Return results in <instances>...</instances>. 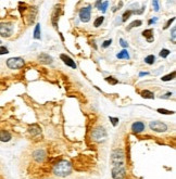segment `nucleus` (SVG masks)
Returning <instances> with one entry per match:
<instances>
[{
  "label": "nucleus",
  "mask_w": 176,
  "mask_h": 179,
  "mask_svg": "<svg viewBox=\"0 0 176 179\" xmlns=\"http://www.w3.org/2000/svg\"><path fill=\"white\" fill-rule=\"evenodd\" d=\"M53 173L59 177H67L72 173V165L67 161H61L53 167Z\"/></svg>",
  "instance_id": "1"
},
{
  "label": "nucleus",
  "mask_w": 176,
  "mask_h": 179,
  "mask_svg": "<svg viewBox=\"0 0 176 179\" xmlns=\"http://www.w3.org/2000/svg\"><path fill=\"white\" fill-rule=\"evenodd\" d=\"M124 160H125V154L122 149H116L112 152L111 163L113 165V167L124 166Z\"/></svg>",
  "instance_id": "2"
},
{
  "label": "nucleus",
  "mask_w": 176,
  "mask_h": 179,
  "mask_svg": "<svg viewBox=\"0 0 176 179\" xmlns=\"http://www.w3.org/2000/svg\"><path fill=\"white\" fill-rule=\"evenodd\" d=\"M91 138H92V140L97 141V142L104 141L105 138H107V130H105L103 127L95 128L91 132Z\"/></svg>",
  "instance_id": "3"
},
{
  "label": "nucleus",
  "mask_w": 176,
  "mask_h": 179,
  "mask_svg": "<svg viewBox=\"0 0 176 179\" xmlns=\"http://www.w3.org/2000/svg\"><path fill=\"white\" fill-rule=\"evenodd\" d=\"M25 64L24 60L22 58H10L7 60V66L11 70H19L22 68Z\"/></svg>",
  "instance_id": "4"
},
{
  "label": "nucleus",
  "mask_w": 176,
  "mask_h": 179,
  "mask_svg": "<svg viewBox=\"0 0 176 179\" xmlns=\"http://www.w3.org/2000/svg\"><path fill=\"white\" fill-rule=\"evenodd\" d=\"M13 34V25L10 22H4L0 24V35L4 38H8Z\"/></svg>",
  "instance_id": "5"
},
{
  "label": "nucleus",
  "mask_w": 176,
  "mask_h": 179,
  "mask_svg": "<svg viewBox=\"0 0 176 179\" xmlns=\"http://www.w3.org/2000/svg\"><path fill=\"white\" fill-rule=\"evenodd\" d=\"M149 127H150V129H152L153 131H157V132H164L168 129V126L160 121L151 122V123L149 124Z\"/></svg>",
  "instance_id": "6"
},
{
  "label": "nucleus",
  "mask_w": 176,
  "mask_h": 179,
  "mask_svg": "<svg viewBox=\"0 0 176 179\" xmlns=\"http://www.w3.org/2000/svg\"><path fill=\"white\" fill-rule=\"evenodd\" d=\"M125 176H126V169H125L124 166L112 168V177H113V179H124Z\"/></svg>",
  "instance_id": "7"
},
{
  "label": "nucleus",
  "mask_w": 176,
  "mask_h": 179,
  "mask_svg": "<svg viewBox=\"0 0 176 179\" xmlns=\"http://www.w3.org/2000/svg\"><path fill=\"white\" fill-rule=\"evenodd\" d=\"M90 12H91V7H90V6L81 9V11H80L81 21L84 22V23H87V22L90 20Z\"/></svg>",
  "instance_id": "8"
},
{
  "label": "nucleus",
  "mask_w": 176,
  "mask_h": 179,
  "mask_svg": "<svg viewBox=\"0 0 176 179\" xmlns=\"http://www.w3.org/2000/svg\"><path fill=\"white\" fill-rule=\"evenodd\" d=\"M33 158H34V160L36 161V162L41 163L44 162V160H45L46 158V152L44 151V150H36V151L33 153Z\"/></svg>",
  "instance_id": "9"
},
{
  "label": "nucleus",
  "mask_w": 176,
  "mask_h": 179,
  "mask_svg": "<svg viewBox=\"0 0 176 179\" xmlns=\"http://www.w3.org/2000/svg\"><path fill=\"white\" fill-rule=\"evenodd\" d=\"M144 129H145V124L142 123V122H136V123H134L133 125H132V130H133V132H135V134H139V132H141Z\"/></svg>",
  "instance_id": "10"
},
{
  "label": "nucleus",
  "mask_w": 176,
  "mask_h": 179,
  "mask_svg": "<svg viewBox=\"0 0 176 179\" xmlns=\"http://www.w3.org/2000/svg\"><path fill=\"white\" fill-rule=\"evenodd\" d=\"M38 60L43 64H50L52 63V58L47 53H40L38 56Z\"/></svg>",
  "instance_id": "11"
},
{
  "label": "nucleus",
  "mask_w": 176,
  "mask_h": 179,
  "mask_svg": "<svg viewBox=\"0 0 176 179\" xmlns=\"http://www.w3.org/2000/svg\"><path fill=\"white\" fill-rule=\"evenodd\" d=\"M28 132H30L32 136H38V135H40L41 132V129L40 127H39L38 125H36V124H33V125L30 126V128H28Z\"/></svg>",
  "instance_id": "12"
},
{
  "label": "nucleus",
  "mask_w": 176,
  "mask_h": 179,
  "mask_svg": "<svg viewBox=\"0 0 176 179\" xmlns=\"http://www.w3.org/2000/svg\"><path fill=\"white\" fill-rule=\"evenodd\" d=\"M61 59H62V61L64 62L65 64H67V66H70V67L72 68H76V64L75 62L73 61L70 57H67V54H61Z\"/></svg>",
  "instance_id": "13"
},
{
  "label": "nucleus",
  "mask_w": 176,
  "mask_h": 179,
  "mask_svg": "<svg viewBox=\"0 0 176 179\" xmlns=\"http://www.w3.org/2000/svg\"><path fill=\"white\" fill-rule=\"evenodd\" d=\"M11 138H12V136H11V134L9 131H7V130H1L0 131V141L8 142V141L11 140Z\"/></svg>",
  "instance_id": "14"
},
{
  "label": "nucleus",
  "mask_w": 176,
  "mask_h": 179,
  "mask_svg": "<svg viewBox=\"0 0 176 179\" xmlns=\"http://www.w3.org/2000/svg\"><path fill=\"white\" fill-rule=\"evenodd\" d=\"M142 36L147 39L148 43H152L153 41V30H146L142 32Z\"/></svg>",
  "instance_id": "15"
},
{
  "label": "nucleus",
  "mask_w": 176,
  "mask_h": 179,
  "mask_svg": "<svg viewBox=\"0 0 176 179\" xmlns=\"http://www.w3.org/2000/svg\"><path fill=\"white\" fill-rule=\"evenodd\" d=\"M141 97L145 99H155V94H153V92L149 91V90H142Z\"/></svg>",
  "instance_id": "16"
},
{
  "label": "nucleus",
  "mask_w": 176,
  "mask_h": 179,
  "mask_svg": "<svg viewBox=\"0 0 176 179\" xmlns=\"http://www.w3.org/2000/svg\"><path fill=\"white\" fill-rule=\"evenodd\" d=\"M116 57H118V59H126V60H128L129 59V54H128V52L126 51V50H122V51L120 52V53H118L116 54Z\"/></svg>",
  "instance_id": "17"
},
{
  "label": "nucleus",
  "mask_w": 176,
  "mask_h": 179,
  "mask_svg": "<svg viewBox=\"0 0 176 179\" xmlns=\"http://www.w3.org/2000/svg\"><path fill=\"white\" fill-rule=\"evenodd\" d=\"M142 24V22L140 21V20H136V21H134V22H132L131 24H129V26L127 27V30H132L133 27H138V26H140Z\"/></svg>",
  "instance_id": "18"
},
{
  "label": "nucleus",
  "mask_w": 176,
  "mask_h": 179,
  "mask_svg": "<svg viewBox=\"0 0 176 179\" xmlns=\"http://www.w3.org/2000/svg\"><path fill=\"white\" fill-rule=\"evenodd\" d=\"M34 38L35 39H40V24H37L36 27H35Z\"/></svg>",
  "instance_id": "19"
},
{
  "label": "nucleus",
  "mask_w": 176,
  "mask_h": 179,
  "mask_svg": "<svg viewBox=\"0 0 176 179\" xmlns=\"http://www.w3.org/2000/svg\"><path fill=\"white\" fill-rule=\"evenodd\" d=\"M175 75H176V73H175V72H172V73H171V74H168V75H165V76H163L161 79H162V80H163V81L172 80V79H174Z\"/></svg>",
  "instance_id": "20"
},
{
  "label": "nucleus",
  "mask_w": 176,
  "mask_h": 179,
  "mask_svg": "<svg viewBox=\"0 0 176 179\" xmlns=\"http://www.w3.org/2000/svg\"><path fill=\"white\" fill-rule=\"evenodd\" d=\"M145 62H146L147 64H149V65H151V64H153L155 62V57L152 56V54H150V56H148L145 58Z\"/></svg>",
  "instance_id": "21"
},
{
  "label": "nucleus",
  "mask_w": 176,
  "mask_h": 179,
  "mask_svg": "<svg viewBox=\"0 0 176 179\" xmlns=\"http://www.w3.org/2000/svg\"><path fill=\"white\" fill-rule=\"evenodd\" d=\"M103 21H104V17H103V16H99V17H97V19L95 20V22H94L95 27H99V26H100L101 24L103 23Z\"/></svg>",
  "instance_id": "22"
},
{
  "label": "nucleus",
  "mask_w": 176,
  "mask_h": 179,
  "mask_svg": "<svg viewBox=\"0 0 176 179\" xmlns=\"http://www.w3.org/2000/svg\"><path fill=\"white\" fill-rule=\"evenodd\" d=\"M132 13H133V11H131V10H128V11H126V12L123 14V19H122V21L123 22H126L127 20L129 19V16L132 15Z\"/></svg>",
  "instance_id": "23"
},
{
  "label": "nucleus",
  "mask_w": 176,
  "mask_h": 179,
  "mask_svg": "<svg viewBox=\"0 0 176 179\" xmlns=\"http://www.w3.org/2000/svg\"><path fill=\"white\" fill-rule=\"evenodd\" d=\"M170 53H171L170 50H168V49H162L161 51H160V57H162V58H166V57H168Z\"/></svg>",
  "instance_id": "24"
},
{
  "label": "nucleus",
  "mask_w": 176,
  "mask_h": 179,
  "mask_svg": "<svg viewBox=\"0 0 176 179\" xmlns=\"http://www.w3.org/2000/svg\"><path fill=\"white\" fill-rule=\"evenodd\" d=\"M108 4H109L108 1H101V6H100V9H99V10H101L102 12H105V11H107V8H108Z\"/></svg>",
  "instance_id": "25"
},
{
  "label": "nucleus",
  "mask_w": 176,
  "mask_h": 179,
  "mask_svg": "<svg viewBox=\"0 0 176 179\" xmlns=\"http://www.w3.org/2000/svg\"><path fill=\"white\" fill-rule=\"evenodd\" d=\"M158 112L161 114H168V115H171V114H174L173 111H169V110H165V109H158Z\"/></svg>",
  "instance_id": "26"
},
{
  "label": "nucleus",
  "mask_w": 176,
  "mask_h": 179,
  "mask_svg": "<svg viewBox=\"0 0 176 179\" xmlns=\"http://www.w3.org/2000/svg\"><path fill=\"white\" fill-rule=\"evenodd\" d=\"M105 80H107L108 83L112 84V85H116V84L118 83V81L116 80V79H114V78H113V77H107V78H105Z\"/></svg>",
  "instance_id": "27"
},
{
  "label": "nucleus",
  "mask_w": 176,
  "mask_h": 179,
  "mask_svg": "<svg viewBox=\"0 0 176 179\" xmlns=\"http://www.w3.org/2000/svg\"><path fill=\"white\" fill-rule=\"evenodd\" d=\"M176 27L174 26V27L172 28V34H171V36H172V41H173V44H175L176 43Z\"/></svg>",
  "instance_id": "28"
},
{
  "label": "nucleus",
  "mask_w": 176,
  "mask_h": 179,
  "mask_svg": "<svg viewBox=\"0 0 176 179\" xmlns=\"http://www.w3.org/2000/svg\"><path fill=\"white\" fill-rule=\"evenodd\" d=\"M9 53L8 49H7L6 47H2V46H0V56H2V54H7Z\"/></svg>",
  "instance_id": "29"
},
{
  "label": "nucleus",
  "mask_w": 176,
  "mask_h": 179,
  "mask_svg": "<svg viewBox=\"0 0 176 179\" xmlns=\"http://www.w3.org/2000/svg\"><path fill=\"white\" fill-rule=\"evenodd\" d=\"M110 121H111V123L113 124V126H116L118 124V118H116V117H111V116H110Z\"/></svg>",
  "instance_id": "30"
},
{
  "label": "nucleus",
  "mask_w": 176,
  "mask_h": 179,
  "mask_svg": "<svg viewBox=\"0 0 176 179\" xmlns=\"http://www.w3.org/2000/svg\"><path fill=\"white\" fill-rule=\"evenodd\" d=\"M111 43H112V39H109V40H105L104 43L102 44V47H103V48L109 47V46L111 45Z\"/></svg>",
  "instance_id": "31"
},
{
  "label": "nucleus",
  "mask_w": 176,
  "mask_h": 179,
  "mask_svg": "<svg viewBox=\"0 0 176 179\" xmlns=\"http://www.w3.org/2000/svg\"><path fill=\"white\" fill-rule=\"evenodd\" d=\"M152 6L155 8V11H159V1H152Z\"/></svg>",
  "instance_id": "32"
},
{
  "label": "nucleus",
  "mask_w": 176,
  "mask_h": 179,
  "mask_svg": "<svg viewBox=\"0 0 176 179\" xmlns=\"http://www.w3.org/2000/svg\"><path fill=\"white\" fill-rule=\"evenodd\" d=\"M120 44H121V46H122L123 48H126V47H128V44H127L126 41L124 40V39H121V40H120Z\"/></svg>",
  "instance_id": "33"
},
{
  "label": "nucleus",
  "mask_w": 176,
  "mask_h": 179,
  "mask_svg": "<svg viewBox=\"0 0 176 179\" xmlns=\"http://www.w3.org/2000/svg\"><path fill=\"white\" fill-rule=\"evenodd\" d=\"M174 20H175V17H173V19H171V20H170V21H169V22H168V23H166V25H165V27H164V28H168V27H169V26H170V25H171V23H172V22H173V21H174Z\"/></svg>",
  "instance_id": "34"
},
{
  "label": "nucleus",
  "mask_w": 176,
  "mask_h": 179,
  "mask_svg": "<svg viewBox=\"0 0 176 179\" xmlns=\"http://www.w3.org/2000/svg\"><path fill=\"white\" fill-rule=\"evenodd\" d=\"M171 96H172V94H171V92H168V94H165V96H161V98L166 99V98H170Z\"/></svg>",
  "instance_id": "35"
},
{
  "label": "nucleus",
  "mask_w": 176,
  "mask_h": 179,
  "mask_svg": "<svg viewBox=\"0 0 176 179\" xmlns=\"http://www.w3.org/2000/svg\"><path fill=\"white\" fill-rule=\"evenodd\" d=\"M145 75H148V73H147V72H141V73H140V74H139V76H145Z\"/></svg>",
  "instance_id": "36"
},
{
  "label": "nucleus",
  "mask_w": 176,
  "mask_h": 179,
  "mask_svg": "<svg viewBox=\"0 0 176 179\" xmlns=\"http://www.w3.org/2000/svg\"><path fill=\"white\" fill-rule=\"evenodd\" d=\"M157 21V19H153V20H150V21H149V24H152V23H155V22Z\"/></svg>",
  "instance_id": "37"
},
{
  "label": "nucleus",
  "mask_w": 176,
  "mask_h": 179,
  "mask_svg": "<svg viewBox=\"0 0 176 179\" xmlns=\"http://www.w3.org/2000/svg\"><path fill=\"white\" fill-rule=\"evenodd\" d=\"M0 45H1V41H0Z\"/></svg>",
  "instance_id": "38"
}]
</instances>
